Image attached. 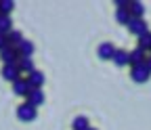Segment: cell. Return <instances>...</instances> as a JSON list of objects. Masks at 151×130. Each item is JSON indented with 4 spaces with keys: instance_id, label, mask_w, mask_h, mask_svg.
Here are the masks:
<instances>
[{
    "instance_id": "6da1fadb",
    "label": "cell",
    "mask_w": 151,
    "mask_h": 130,
    "mask_svg": "<svg viewBox=\"0 0 151 130\" xmlns=\"http://www.w3.org/2000/svg\"><path fill=\"white\" fill-rule=\"evenodd\" d=\"M36 116H38V107L29 105L27 101H25L23 105H19V107H17V118L21 120V122H34Z\"/></svg>"
},
{
    "instance_id": "7a4b0ae2",
    "label": "cell",
    "mask_w": 151,
    "mask_h": 130,
    "mask_svg": "<svg viewBox=\"0 0 151 130\" xmlns=\"http://www.w3.org/2000/svg\"><path fill=\"white\" fill-rule=\"evenodd\" d=\"M149 76H151V71H149V67L145 63L137 65V67H130V78H132V82H137V84H145L149 80Z\"/></svg>"
},
{
    "instance_id": "3957f363",
    "label": "cell",
    "mask_w": 151,
    "mask_h": 130,
    "mask_svg": "<svg viewBox=\"0 0 151 130\" xmlns=\"http://www.w3.org/2000/svg\"><path fill=\"white\" fill-rule=\"evenodd\" d=\"M2 78H4L6 82L15 84L17 80H21V78H23V73H21V69H19L17 63H15V65H2Z\"/></svg>"
},
{
    "instance_id": "277c9868",
    "label": "cell",
    "mask_w": 151,
    "mask_h": 130,
    "mask_svg": "<svg viewBox=\"0 0 151 130\" xmlns=\"http://www.w3.org/2000/svg\"><path fill=\"white\" fill-rule=\"evenodd\" d=\"M128 32H130V34H134L137 38H141L143 34H147V32H149V25H147V21H145V19H134V17H132L130 23H128Z\"/></svg>"
},
{
    "instance_id": "5b68a950",
    "label": "cell",
    "mask_w": 151,
    "mask_h": 130,
    "mask_svg": "<svg viewBox=\"0 0 151 130\" xmlns=\"http://www.w3.org/2000/svg\"><path fill=\"white\" fill-rule=\"evenodd\" d=\"M0 59H2L4 65H15V63H19V50L13 46H6L0 50Z\"/></svg>"
},
{
    "instance_id": "8992f818",
    "label": "cell",
    "mask_w": 151,
    "mask_h": 130,
    "mask_svg": "<svg viewBox=\"0 0 151 130\" xmlns=\"http://www.w3.org/2000/svg\"><path fill=\"white\" fill-rule=\"evenodd\" d=\"M116 46H113L111 42H101L99 44V48H97V55H99V59H103V61H111L113 59V55H116Z\"/></svg>"
},
{
    "instance_id": "52a82bcc",
    "label": "cell",
    "mask_w": 151,
    "mask_h": 130,
    "mask_svg": "<svg viewBox=\"0 0 151 130\" xmlns=\"http://www.w3.org/2000/svg\"><path fill=\"white\" fill-rule=\"evenodd\" d=\"M29 90H32V86H29L27 78H21V80H17V82L13 84V92H15L17 97H27Z\"/></svg>"
},
{
    "instance_id": "ba28073f",
    "label": "cell",
    "mask_w": 151,
    "mask_h": 130,
    "mask_svg": "<svg viewBox=\"0 0 151 130\" xmlns=\"http://www.w3.org/2000/svg\"><path fill=\"white\" fill-rule=\"evenodd\" d=\"M147 61V52L143 48H134V50H130V67H137V65H143Z\"/></svg>"
},
{
    "instance_id": "9c48e42d",
    "label": "cell",
    "mask_w": 151,
    "mask_h": 130,
    "mask_svg": "<svg viewBox=\"0 0 151 130\" xmlns=\"http://www.w3.org/2000/svg\"><path fill=\"white\" fill-rule=\"evenodd\" d=\"M25 99H27L29 105L40 107V105L44 103V92H42V88H32V90H29V95H27Z\"/></svg>"
},
{
    "instance_id": "30bf717a",
    "label": "cell",
    "mask_w": 151,
    "mask_h": 130,
    "mask_svg": "<svg viewBox=\"0 0 151 130\" xmlns=\"http://www.w3.org/2000/svg\"><path fill=\"white\" fill-rule=\"evenodd\" d=\"M113 63L118 67H124V65H130V50H124V48H118L116 55H113Z\"/></svg>"
},
{
    "instance_id": "8fae6325",
    "label": "cell",
    "mask_w": 151,
    "mask_h": 130,
    "mask_svg": "<svg viewBox=\"0 0 151 130\" xmlns=\"http://www.w3.org/2000/svg\"><path fill=\"white\" fill-rule=\"evenodd\" d=\"M44 80H46V78H44V73H42V71H38V69L32 71L29 76H27V82H29L32 88H42V86H44Z\"/></svg>"
},
{
    "instance_id": "7c38bea8",
    "label": "cell",
    "mask_w": 151,
    "mask_h": 130,
    "mask_svg": "<svg viewBox=\"0 0 151 130\" xmlns=\"http://www.w3.org/2000/svg\"><path fill=\"white\" fill-rule=\"evenodd\" d=\"M19 69H21V73L27 78L32 71H36V67H34V59H27V57H19Z\"/></svg>"
},
{
    "instance_id": "4fadbf2b",
    "label": "cell",
    "mask_w": 151,
    "mask_h": 130,
    "mask_svg": "<svg viewBox=\"0 0 151 130\" xmlns=\"http://www.w3.org/2000/svg\"><path fill=\"white\" fill-rule=\"evenodd\" d=\"M19 57H27V59H32V55H34V50H36V46H34V42L32 40H23L21 44H19Z\"/></svg>"
},
{
    "instance_id": "5bb4252c",
    "label": "cell",
    "mask_w": 151,
    "mask_h": 130,
    "mask_svg": "<svg viewBox=\"0 0 151 130\" xmlns=\"http://www.w3.org/2000/svg\"><path fill=\"white\" fill-rule=\"evenodd\" d=\"M130 15L134 17V19H143V15H145V4L143 2H137V0H132L130 6H128Z\"/></svg>"
},
{
    "instance_id": "9a60e30c",
    "label": "cell",
    "mask_w": 151,
    "mask_h": 130,
    "mask_svg": "<svg viewBox=\"0 0 151 130\" xmlns=\"http://www.w3.org/2000/svg\"><path fill=\"white\" fill-rule=\"evenodd\" d=\"M130 19H132V15H130L128 9H118V11H116V21H118L120 25H126V27H128Z\"/></svg>"
},
{
    "instance_id": "2e32d148",
    "label": "cell",
    "mask_w": 151,
    "mask_h": 130,
    "mask_svg": "<svg viewBox=\"0 0 151 130\" xmlns=\"http://www.w3.org/2000/svg\"><path fill=\"white\" fill-rule=\"evenodd\" d=\"M90 128V122L86 116H78V118H73L71 122V130H88Z\"/></svg>"
},
{
    "instance_id": "e0dca14e",
    "label": "cell",
    "mask_w": 151,
    "mask_h": 130,
    "mask_svg": "<svg viewBox=\"0 0 151 130\" xmlns=\"http://www.w3.org/2000/svg\"><path fill=\"white\" fill-rule=\"evenodd\" d=\"M6 38H9V46H13V48H19V44L23 42V34L19 32V29H13V32L6 36Z\"/></svg>"
},
{
    "instance_id": "ac0fdd59",
    "label": "cell",
    "mask_w": 151,
    "mask_h": 130,
    "mask_svg": "<svg viewBox=\"0 0 151 130\" xmlns=\"http://www.w3.org/2000/svg\"><path fill=\"white\" fill-rule=\"evenodd\" d=\"M11 32H13V21H11V17H9V15H0V34L9 36Z\"/></svg>"
},
{
    "instance_id": "d6986e66",
    "label": "cell",
    "mask_w": 151,
    "mask_h": 130,
    "mask_svg": "<svg viewBox=\"0 0 151 130\" xmlns=\"http://www.w3.org/2000/svg\"><path fill=\"white\" fill-rule=\"evenodd\" d=\"M139 48H143L145 52H147V50H151V32L143 34L141 38H139Z\"/></svg>"
},
{
    "instance_id": "ffe728a7",
    "label": "cell",
    "mask_w": 151,
    "mask_h": 130,
    "mask_svg": "<svg viewBox=\"0 0 151 130\" xmlns=\"http://www.w3.org/2000/svg\"><path fill=\"white\" fill-rule=\"evenodd\" d=\"M13 9H15L13 0H0V15H11Z\"/></svg>"
},
{
    "instance_id": "44dd1931",
    "label": "cell",
    "mask_w": 151,
    "mask_h": 130,
    "mask_svg": "<svg viewBox=\"0 0 151 130\" xmlns=\"http://www.w3.org/2000/svg\"><path fill=\"white\" fill-rule=\"evenodd\" d=\"M116 6L118 9H128L130 6V0H116Z\"/></svg>"
},
{
    "instance_id": "7402d4cb",
    "label": "cell",
    "mask_w": 151,
    "mask_h": 130,
    "mask_svg": "<svg viewBox=\"0 0 151 130\" xmlns=\"http://www.w3.org/2000/svg\"><path fill=\"white\" fill-rule=\"evenodd\" d=\"M6 46H9V38H6L4 34H0V50L6 48Z\"/></svg>"
},
{
    "instance_id": "603a6c76",
    "label": "cell",
    "mask_w": 151,
    "mask_h": 130,
    "mask_svg": "<svg viewBox=\"0 0 151 130\" xmlns=\"http://www.w3.org/2000/svg\"><path fill=\"white\" fill-rule=\"evenodd\" d=\"M145 65L149 67V71H151V55H149V57H147V61H145Z\"/></svg>"
},
{
    "instance_id": "cb8c5ba5",
    "label": "cell",
    "mask_w": 151,
    "mask_h": 130,
    "mask_svg": "<svg viewBox=\"0 0 151 130\" xmlns=\"http://www.w3.org/2000/svg\"><path fill=\"white\" fill-rule=\"evenodd\" d=\"M88 130H97V128H92V126H90V128H88Z\"/></svg>"
}]
</instances>
